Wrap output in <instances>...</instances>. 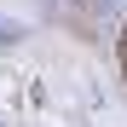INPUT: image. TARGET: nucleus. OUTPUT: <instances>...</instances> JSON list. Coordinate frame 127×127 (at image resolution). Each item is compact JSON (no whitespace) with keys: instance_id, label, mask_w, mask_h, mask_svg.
<instances>
[{"instance_id":"f257e3e1","label":"nucleus","mask_w":127,"mask_h":127,"mask_svg":"<svg viewBox=\"0 0 127 127\" xmlns=\"http://www.w3.org/2000/svg\"><path fill=\"white\" fill-rule=\"evenodd\" d=\"M121 69H127V35H121Z\"/></svg>"}]
</instances>
